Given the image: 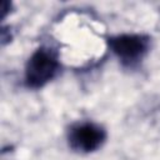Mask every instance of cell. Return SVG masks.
Wrapping results in <instances>:
<instances>
[{"label":"cell","mask_w":160,"mask_h":160,"mask_svg":"<svg viewBox=\"0 0 160 160\" xmlns=\"http://www.w3.org/2000/svg\"><path fill=\"white\" fill-rule=\"evenodd\" d=\"M59 69L56 55L46 48H39L28 60L25 81L29 88L39 89L49 82Z\"/></svg>","instance_id":"1"},{"label":"cell","mask_w":160,"mask_h":160,"mask_svg":"<svg viewBox=\"0 0 160 160\" xmlns=\"http://www.w3.org/2000/svg\"><path fill=\"white\" fill-rule=\"evenodd\" d=\"M106 139V131L94 122H78L72 125L68 134L71 149L81 152H91L99 149Z\"/></svg>","instance_id":"2"},{"label":"cell","mask_w":160,"mask_h":160,"mask_svg":"<svg viewBox=\"0 0 160 160\" xmlns=\"http://www.w3.org/2000/svg\"><path fill=\"white\" fill-rule=\"evenodd\" d=\"M112 52L124 62L131 64L140 60L149 49V38L139 34H124L109 39Z\"/></svg>","instance_id":"3"},{"label":"cell","mask_w":160,"mask_h":160,"mask_svg":"<svg viewBox=\"0 0 160 160\" xmlns=\"http://www.w3.org/2000/svg\"><path fill=\"white\" fill-rule=\"evenodd\" d=\"M10 6H11V4L9 2V1H1V12H2V19L6 16V14L9 12V9H10Z\"/></svg>","instance_id":"4"}]
</instances>
